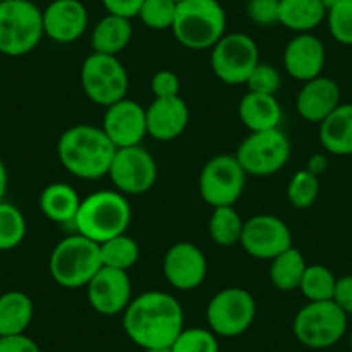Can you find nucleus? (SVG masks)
Masks as SVG:
<instances>
[{
    "mask_svg": "<svg viewBox=\"0 0 352 352\" xmlns=\"http://www.w3.org/2000/svg\"><path fill=\"white\" fill-rule=\"evenodd\" d=\"M247 173L235 155L221 154L209 159L199 176V192L211 208L233 206L243 194Z\"/></svg>",
    "mask_w": 352,
    "mask_h": 352,
    "instance_id": "nucleus-12",
    "label": "nucleus"
},
{
    "mask_svg": "<svg viewBox=\"0 0 352 352\" xmlns=\"http://www.w3.org/2000/svg\"><path fill=\"white\" fill-rule=\"evenodd\" d=\"M324 21L335 42L352 47V0H340L328 9Z\"/></svg>",
    "mask_w": 352,
    "mask_h": 352,
    "instance_id": "nucleus-36",
    "label": "nucleus"
},
{
    "mask_svg": "<svg viewBox=\"0 0 352 352\" xmlns=\"http://www.w3.org/2000/svg\"><path fill=\"white\" fill-rule=\"evenodd\" d=\"M81 88L94 104L109 107L126 99L130 78L118 56L92 52L81 64Z\"/></svg>",
    "mask_w": 352,
    "mask_h": 352,
    "instance_id": "nucleus-8",
    "label": "nucleus"
},
{
    "mask_svg": "<svg viewBox=\"0 0 352 352\" xmlns=\"http://www.w3.org/2000/svg\"><path fill=\"white\" fill-rule=\"evenodd\" d=\"M99 245L102 266H107V268L128 272L130 268H133L140 257V247H138L137 240L131 239L126 233L113 236Z\"/></svg>",
    "mask_w": 352,
    "mask_h": 352,
    "instance_id": "nucleus-30",
    "label": "nucleus"
},
{
    "mask_svg": "<svg viewBox=\"0 0 352 352\" xmlns=\"http://www.w3.org/2000/svg\"><path fill=\"white\" fill-rule=\"evenodd\" d=\"M45 36L42 9L32 0L0 2V54L21 57L33 52Z\"/></svg>",
    "mask_w": 352,
    "mask_h": 352,
    "instance_id": "nucleus-6",
    "label": "nucleus"
},
{
    "mask_svg": "<svg viewBox=\"0 0 352 352\" xmlns=\"http://www.w3.org/2000/svg\"><path fill=\"white\" fill-rule=\"evenodd\" d=\"M349 342H351V349H352V331H351V338H349Z\"/></svg>",
    "mask_w": 352,
    "mask_h": 352,
    "instance_id": "nucleus-48",
    "label": "nucleus"
},
{
    "mask_svg": "<svg viewBox=\"0 0 352 352\" xmlns=\"http://www.w3.org/2000/svg\"><path fill=\"white\" fill-rule=\"evenodd\" d=\"M42 19L45 36L57 43L76 42L88 28V11L81 0H52Z\"/></svg>",
    "mask_w": 352,
    "mask_h": 352,
    "instance_id": "nucleus-18",
    "label": "nucleus"
},
{
    "mask_svg": "<svg viewBox=\"0 0 352 352\" xmlns=\"http://www.w3.org/2000/svg\"><path fill=\"white\" fill-rule=\"evenodd\" d=\"M335 278L333 272L323 264H307L300 280L299 290L307 302H316V300H333Z\"/></svg>",
    "mask_w": 352,
    "mask_h": 352,
    "instance_id": "nucleus-31",
    "label": "nucleus"
},
{
    "mask_svg": "<svg viewBox=\"0 0 352 352\" xmlns=\"http://www.w3.org/2000/svg\"><path fill=\"white\" fill-rule=\"evenodd\" d=\"M0 2H2V0H0Z\"/></svg>",
    "mask_w": 352,
    "mask_h": 352,
    "instance_id": "nucleus-49",
    "label": "nucleus"
},
{
    "mask_svg": "<svg viewBox=\"0 0 352 352\" xmlns=\"http://www.w3.org/2000/svg\"><path fill=\"white\" fill-rule=\"evenodd\" d=\"M144 352H173L171 347H154V349H145Z\"/></svg>",
    "mask_w": 352,
    "mask_h": 352,
    "instance_id": "nucleus-46",
    "label": "nucleus"
},
{
    "mask_svg": "<svg viewBox=\"0 0 352 352\" xmlns=\"http://www.w3.org/2000/svg\"><path fill=\"white\" fill-rule=\"evenodd\" d=\"M100 128L116 148L140 145L142 140L147 137L145 107L130 99L120 100L106 107Z\"/></svg>",
    "mask_w": 352,
    "mask_h": 352,
    "instance_id": "nucleus-17",
    "label": "nucleus"
},
{
    "mask_svg": "<svg viewBox=\"0 0 352 352\" xmlns=\"http://www.w3.org/2000/svg\"><path fill=\"white\" fill-rule=\"evenodd\" d=\"M151 90L155 99L180 96V78L169 69H161L152 76Z\"/></svg>",
    "mask_w": 352,
    "mask_h": 352,
    "instance_id": "nucleus-39",
    "label": "nucleus"
},
{
    "mask_svg": "<svg viewBox=\"0 0 352 352\" xmlns=\"http://www.w3.org/2000/svg\"><path fill=\"white\" fill-rule=\"evenodd\" d=\"M247 14L250 21L257 26L280 25V0H249Z\"/></svg>",
    "mask_w": 352,
    "mask_h": 352,
    "instance_id": "nucleus-38",
    "label": "nucleus"
},
{
    "mask_svg": "<svg viewBox=\"0 0 352 352\" xmlns=\"http://www.w3.org/2000/svg\"><path fill=\"white\" fill-rule=\"evenodd\" d=\"M320 142L331 155H352V104H340L323 123Z\"/></svg>",
    "mask_w": 352,
    "mask_h": 352,
    "instance_id": "nucleus-24",
    "label": "nucleus"
},
{
    "mask_svg": "<svg viewBox=\"0 0 352 352\" xmlns=\"http://www.w3.org/2000/svg\"><path fill=\"white\" fill-rule=\"evenodd\" d=\"M116 151L102 128L92 124L67 128L57 142L59 162L81 180H100L107 176Z\"/></svg>",
    "mask_w": 352,
    "mask_h": 352,
    "instance_id": "nucleus-2",
    "label": "nucleus"
},
{
    "mask_svg": "<svg viewBox=\"0 0 352 352\" xmlns=\"http://www.w3.org/2000/svg\"><path fill=\"white\" fill-rule=\"evenodd\" d=\"M280 83H282V78L280 73L276 71V67H273L272 64L261 63L257 64L252 69V73L247 78V88L249 92L254 94H264V96H275L278 92Z\"/></svg>",
    "mask_w": 352,
    "mask_h": 352,
    "instance_id": "nucleus-37",
    "label": "nucleus"
},
{
    "mask_svg": "<svg viewBox=\"0 0 352 352\" xmlns=\"http://www.w3.org/2000/svg\"><path fill=\"white\" fill-rule=\"evenodd\" d=\"M130 223L131 206L126 195L118 190H97L81 199L73 226L80 235L102 243L126 233Z\"/></svg>",
    "mask_w": 352,
    "mask_h": 352,
    "instance_id": "nucleus-3",
    "label": "nucleus"
},
{
    "mask_svg": "<svg viewBox=\"0 0 352 352\" xmlns=\"http://www.w3.org/2000/svg\"><path fill=\"white\" fill-rule=\"evenodd\" d=\"M0 352H42L40 345L26 333L0 337Z\"/></svg>",
    "mask_w": 352,
    "mask_h": 352,
    "instance_id": "nucleus-41",
    "label": "nucleus"
},
{
    "mask_svg": "<svg viewBox=\"0 0 352 352\" xmlns=\"http://www.w3.org/2000/svg\"><path fill=\"white\" fill-rule=\"evenodd\" d=\"M327 50L323 42L313 33H297L283 50V67L289 76L302 83L321 76Z\"/></svg>",
    "mask_w": 352,
    "mask_h": 352,
    "instance_id": "nucleus-19",
    "label": "nucleus"
},
{
    "mask_svg": "<svg viewBox=\"0 0 352 352\" xmlns=\"http://www.w3.org/2000/svg\"><path fill=\"white\" fill-rule=\"evenodd\" d=\"M327 19L321 0H280L278 23L296 33H311Z\"/></svg>",
    "mask_w": 352,
    "mask_h": 352,
    "instance_id": "nucleus-27",
    "label": "nucleus"
},
{
    "mask_svg": "<svg viewBox=\"0 0 352 352\" xmlns=\"http://www.w3.org/2000/svg\"><path fill=\"white\" fill-rule=\"evenodd\" d=\"M257 304L252 294L242 287H226L211 297L206 307L208 328L223 338L240 337L252 327Z\"/></svg>",
    "mask_w": 352,
    "mask_h": 352,
    "instance_id": "nucleus-9",
    "label": "nucleus"
},
{
    "mask_svg": "<svg viewBox=\"0 0 352 352\" xmlns=\"http://www.w3.org/2000/svg\"><path fill=\"white\" fill-rule=\"evenodd\" d=\"M25 236V214L11 202H0V252H8L21 245Z\"/></svg>",
    "mask_w": 352,
    "mask_h": 352,
    "instance_id": "nucleus-32",
    "label": "nucleus"
},
{
    "mask_svg": "<svg viewBox=\"0 0 352 352\" xmlns=\"http://www.w3.org/2000/svg\"><path fill=\"white\" fill-rule=\"evenodd\" d=\"M35 306L28 294L9 290L0 296V337L26 333L33 321Z\"/></svg>",
    "mask_w": 352,
    "mask_h": 352,
    "instance_id": "nucleus-25",
    "label": "nucleus"
},
{
    "mask_svg": "<svg viewBox=\"0 0 352 352\" xmlns=\"http://www.w3.org/2000/svg\"><path fill=\"white\" fill-rule=\"evenodd\" d=\"M239 118L250 133L275 130L282 121V106L275 96L247 92L240 99Z\"/></svg>",
    "mask_w": 352,
    "mask_h": 352,
    "instance_id": "nucleus-22",
    "label": "nucleus"
},
{
    "mask_svg": "<svg viewBox=\"0 0 352 352\" xmlns=\"http://www.w3.org/2000/svg\"><path fill=\"white\" fill-rule=\"evenodd\" d=\"M347 323L349 316L333 300H316L297 311L292 330L299 344L321 351L342 340L347 331Z\"/></svg>",
    "mask_w": 352,
    "mask_h": 352,
    "instance_id": "nucleus-7",
    "label": "nucleus"
},
{
    "mask_svg": "<svg viewBox=\"0 0 352 352\" xmlns=\"http://www.w3.org/2000/svg\"><path fill=\"white\" fill-rule=\"evenodd\" d=\"M133 38V25L131 19L107 14L100 19L92 32V49L97 54L118 56L128 47Z\"/></svg>",
    "mask_w": 352,
    "mask_h": 352,
    "instance_id": "nucleus-26",
    "label": "nucleus"
},
{
    "mask_svg": "<svg viewBox=\"0 0 352 352\" xmlns=\"http://www.w3.org/2000/svg\"><path fill=\"white\" fill-rule=\"evenodd\" d=\"M333 302L337 304L347 316H352V275H345L342 276V278H337Z\"/></svg>",
    "mask_w": 352,
    "mask_h": 352,
    "instance_id": "nucleus-42",
    "label": "nucleus"
},
{
    "mask_svg": "<svg viewBox=\"0 0 352 352\" xmlns=\"http://www.w3.org/2000/svg\"><path fill=\"white\" fill-rule=\"evenodd\" d=\"M81 199L67 184H50L40 194V211L49 221L57 225H73L80 209Z\"/></svg>",
    "mask_w": 352,
    "mask_h": 352,
    "instance_id": "nucleus-23",
    "label": "nucleus"
},
{
    "mask_svg": "<svg viewBox=\"0 0 352 352\" xmlns=\"http://www.w3.org/2000/svg\"><path fill=\"white\" fill-rule=\"evenodd\" d=\"M320 176L307 169L294 173L287 187V199L296 209H309L320 195Z\"/></svg>",
    "mask_w": 352,
    "mask_h": 352,
    "instance_id": "nucleus-33",
    "label": "nucleus"
},
{
    "mask_svg": "<svg viewBox=\"0 0 352 352\" xmlns=\"http://www.w3.org/2000/svg\"><path fill=\"white\" fill-rule=\"evenodd\" d=\"M100 268V245L80 233L64 236L50 252V276L64 289H83Z\"/></svg>",
    "mask_w": 352,
    "mask_h": 352,
    "instance_id": "nucleus-5",
    "label": "nucleus"
},
{
    "mask_svg": "<svg viewBox=\"0 0 352 352\" xmlns=\"http://www.w3.org/2000/svg\"><path fill=\"white\" fill-rule=\"evenodd\" d=\"M337 2H340V0H321V4H323V8L327 9V11H328V9L333 8V6L337 4Z\"/></svg>",
    "mask_w": 352,
    "mask_h": 352,
    "instance_id": "nucleus-45",
    "label": "nucleus"
},
{
    "mask_svg": "<svg viewBox=\"0 0 352 352\" xmlns=\"http://www.w3.org/2000/svg\"><path fill=\"white\" fill-rule=\"evenodd\" d=\"M306 259H304L302 252L296 247L283 250L276 257L272 259V266H270V280H272L273 287L282 292H292V290H299L300 280H302L304 272H306Z\"/></svg>",
    "mask_w": 352,
    "mask_h": 352,
    "instance_id": "nucleus-28",
    "label": "nucleus"
},
{
    "mask_svg": "<svg viewBox=\"0 0 352 352\" xmlns=\"http://www.w3.org/2000/svg\"><path fill=\"white\" fill-rule=\"evenodd\" d=\"M85 289H87L90 307L102 316L123 314L133 299L128 272L107 268V266H102Z\"/></svg>",
    "mask_w": 352,
    "mask_h": 352,
    "instance_id": "nucleus-16",
    "label": "nucleus"
},
{
    "mask_svg": "<svg viewBox=\"0 0 352 352\" xmlns=\"http://www.w3.org/2000/svg\"><path fill=\"white\" fill-rule=\"evenodd\" d=\"M239 245L254 259L272 261L292 247V233L278 216L256 214L243 223Z\"/></svg>",
    "mask_w": 352,
    "mask_h": 352,
    "instance_id": "nucleus-14",
    "label": "nucleus"
},
{
    "mask_svg": "<svg viewBox=\"0 0 352 352\" xmlns=\"http://www.w3.org/2000/svg\"><path fill=\"white\" fill-rule=\"evenodd\" d=\"M327 168H328L327 155L314 154V155H311L309 161H307V168L306 169H307V171L313 173V175L320 176V175H323L324 171H327Z\"/></svg>",
    "mask_w": 352,
    "mask_h": 352,
    "instance_id": "nucleus-43",
    "label": "nucleus"
},
{
    "mask_svg": "<svg viewBox=\"0 0 352 352\" xmlns=\"http://www.w3.org/2000/svg\"><path fill=\"white\" fill-rule=\"evenodd\" d=\"M142 4H144V0H102V6L107 14L126 19L138 18Z\"/></svg>",
    "mask_w": 352,
    "mask_h": 352,
    "instance_id": "nucleus-40",
    "label": "nucleus"
},
{
    "mask_svg": "<svg viewBox=\"0 0 352 352\" xmlns=\"http://www.w3.org/2000/svg\"><path fill=\"white\" fill-rule=\"evenodd\" d=\"M164 278L176 290L187 292L202 285L208 275V259L199 245L192 242H176L166 250L162 259Z\"/></svg>",
    "mask_w": 352,
    "mask_h": 352,
    "instance_id": "nucleus-15",
    "label": "nucleus"
},
{
    "mask_svg": "<svg viewBox=\"0 0 352 352\" xmlns=\"http://www.w3.org/2000/svg\"><path fill=\"white\" fill-rule=\"evenodd\" d=\"M340 87L328 76H318L306 81L296 99L297 114L304 121L320 124L340 106Z\"/></svg>",
    "mask_w": 352,
    "mask_h": 352,
    "instance_id": "nucleus-21",
    "label": "nucleus"
},
{
    "mask_svg": "<svg viewBox=\"0 0 352 352\" xmlns=\"http://www.w3.org/2000/svg\"><path fill=\"white\" fill-rule=\"evenodd\" d=\"M173 2H176V4H180V2H184V0H173Z\"/></svg>",
    "mask_w": 352,
    "mask_h": 352,
    "instance_id": "nucleus-47",
    "label": "nucleus"
},
{
    "mask_svg": "<svg viewBox=\"0 0 352 352\" xmlns=\"http://www.w3.org/2000/svg\"><path fill=\"white\" fill-rule=\"evenodd\" d=\"M147 135L157 142H171L184 135L190 123V109L180 96L154 99L145 107Z\"/></svg>",
    "mask_w": 352,
    "mask_h": 352,
    "instance_id": "nucleus-20",
    "label": "nucleus"
},
{
    "mask_svg": "<svg viewBox=\"0 0 352 352\" xmlns=\"http://www.w3.org/2000/svg\"><path fill=\"white\" fill-rule=\"evenodd\" d=\"M211 69L225 85H245L259 64V47L245 33H225L211 49Z\"/></svg>",
    "mask_w": 352,
    "mask_h": 352,
    "instance_id": "nucleus-11",
    "label": "nucleus"
},
{
    "mask_svg": "<svg viewBox=\"0 0 352 352\" xmlns=\"http://www.w3.org/2000/svg\"><path fill=\"white\" fill-rule=\"evenodd\" d=\"M218 335L209 328L190 327L184 328L173 342V352H219Z\"/></svg>",
    "mask_w": 352,
    "mask_h": 352,
    "instance_id": "nucleus-34",
    "label": "nucleus"
},
{
    "mask_svg": "<svg viewBox=\"0 0 352 352\" xmlns=\"http://www.w3.org/2000/svg\"><path fill=\"white\" fill-rule=\"evenodd\" d=\"M243 223L245 221L233 206L212 208V214L209 218V236L219 247L236 245L240 243Z\"/></svg>",
    "mask_w": 352,
    "mask_h": 352,
    "instance_id": "nucleus-29",
    "label": "nucleus"
},
{
    "mask_svg": "<svg viewBox=\"0 0 352 352\" xmlns=\"http://www.w3.org/2000/svg\"><path fill=\"white\" fill-rule=\"evenodd\" d=\"M290 140L280 128L252 131L235 152L239 164L247 175L270 176L285 168L290 159Z\"/></svg>",
    "mask_w": 352,
    "mask_h": 352,
    "instance_id": "nucleus-10",
    "label": "nucleus"
},
{
    "mask_svg": "<svg viewBox=\"0 0 352 352\" xmlns=\"http://www.w3.org/2000/svg\"><path fill=\"white\" fill-rule=\"evenodd\" d=\"M176 42L190 50H211L226 32V14L218 0H184L171 26Z\"/></svg>",
    "mask_w": 352,
    "mask_h": 352,
    "instance_id": "nucleus-4",
    "label": "nucleus"
},
{
    "mask_svg": "<svg viewBox=\"0 0 352 352\" xmlns=\"http://www.w3.org/2000/svg\"><path fill=\"white\" fill-rule=\"evenodd\" d=\"M176 2L173 0H144L138 19L147 28L161 32V30H171L176 16Z\"/></svg>",
    "mask_w": 352,
    "mask_h": 352,
    "instance_id": "nucleus-35",
    "label": "nucleus"
},
{
    "mask_svg": "<svg viewBox=\"0 0 352 352\" xmlns=\"http://www.w3.org/2000/svg\"><path fill=\"white\" fill-rule=\"evenodd\" d=\"M123 328L126 337L144 351L171 347L185 328L184 307L168 292H144L124 309Z\"/></svg>",
    "mask_w": 352,
    "mask_h": 352,
    "instance_id": "nucleus-1",
    "label": "nucleus"
},
{
    "mask_svg": "<svg viewBox=\"0 0 352 352\" xmlns=\"http://www.w3.org/2000/svg\"><path fill=\"white\" fill-rule=\"evenodd\" d=\"M107 176L114 190L123 195H144L152 190L157 180V162L140 145L118 148Z\"/></svg>",
    "mask_w": 352,
    "mask_h": 352,
    "instance_id": "nucleus-13",
    "label": "nucleus"
},
{
    "mask_svg": "<svg viewBox=\"0 0 352 352\" xmlns=\"http://www.w3.org/2000/svg\"><path fill=\"white\" fill-rule=\"evenodd\" d=\"M8 184H9V176H8V169H6V164L0 159V202L4 201L6 190H8Z\"/></svg>",
    "mask_w": 352,
    "mask_h": 352,
    "instance_id": "nucleus-44",
    "label": "nucleus"
}]
</instances>
